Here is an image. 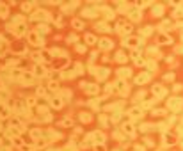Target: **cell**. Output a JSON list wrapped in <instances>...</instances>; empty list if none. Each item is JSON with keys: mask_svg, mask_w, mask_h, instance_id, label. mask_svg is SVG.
<instances>
[{"mask_svg": "<svg viewBox=\"0 0 183 151\" xmlns=\"http://www.w3.org/2000/svg\"><path fill=\"white\" fill-rule=\"evenodd\" d=\"M96 29H101V30H109V25H107V23H100V25H96Z\"/></svg>", "mask_w": 183, "mask_h": 151, "instance_id": "obj_52", "label": "cell"}, {"mask_svg": "<svg viewBox=\"0 0 183 151\" xmlns=\"http://www.w3.org/2000/svg\"><path fill=\"white\" fill-rule=\"evenodd\" d=\"M116 61H117V62H121V64H125V62L128 61V55H125L123 52H119V53H116Z\"/></svg>", "mask_w": 183, "mask_h": 151, "instance_id": "obj_33", "label": "cell"}, {"mask_svg": "<svg viewBox=\"0 0 183 151\" xmlns=\"http://www.w3.org/2000/svg\"><path fill=\"white\" fill-rule=\"evenodd\" d=\"M27 41L32 44V46H39V48L45 46V39L37 34V30H28L27 32Z\"/></svg>", "mask_w": 183, "mask_h": 151, "instance_id": "obj_1", "label": "cell"}, {"mask_svg": "<svg viewBox=\"0 0 183 151\" xmlns=\"http://www.w3.org/2000/svg\"><path fill=\"white\" fill-rule=\"evenodd\" d=\"M85 93L89 94V96H96V94L100 93V86H98V84H87Z\"/></svg>", "mask_w": 183, "mask_h": 151, "instance_id": "obj_23", "label": "cell"}, {"mask_svg": "<svg viewBox=\"0 0 183 151\" xmlns=\"http://www.w3.org/2000/svg\"><path fill=\"white\" fill-rule=\"evenodd\" d=\"M11 128H14L16 132L23 130V123L20 121V117H11Z\"/></svg>", "mask_w": 183, "mask_h": 151, "instance_id": "obj_24", "label": "cell"}, {"mask_svg": "<svg viewBox=\"0 0 183 151\" xmlns=\"http://www.w3.org/2000/svg\"><path fill=\"white\" fill-rule=\"evenodd\" d=\"M7 30H13L14 32V36H25V34H27L28 32V29H27V23H20V25H13V27H11V25H7Z\"/></svg>", "mask_w": 183, "mask_h": 151, "instance_id": "obj_6", "label": "cell"}, {"mask_svg": "<svg viewBox=\"0 0 183 151\" xmlns=\"http://www.w3.org/2000/svg\"><path fill=\"white\" fill-rule=\"evenodd\" d=\"M36 2H25V4H23V6H21V9H23V11H25V13H28V11H30V9H32V6H34Z\"/></svg>", "mask_w": 183, "mask_h": 151, "instance_id": "obj_42", "label": "cell"}, {"mask_svg": "<svg viewBox=\"0 0 183 151\" xmlns=\"http://www.w3.org/2000/svg\"><path fill=\"white\" fill-rule=\"evenodd\" d=\"M117 77H119V80H126L132 77V69L130 68H121V69H117Z\"/></svg>", "mask_w": 183, "mask_h": 151, "instance_id": "obj_22", "label": "cell"}, {"mask_svg": "<svg viewBox=\"0 0 183 151\" xmlns=\"http://www.w3.org/2000/svg\"><path fill=\"white\" fill-rule=\"evenodd\" d=\"M71 25H73V29H75V30H82L85 27V22H84V20H80V18H73Z\"/></svg>", "mask_w": 183, "mask_h": 151, "instance_id": "obj_25", "label": "cell"}, {"mask_svg": "<svg viewBox=\"0 0 183 151\" xmlns=\"http://www.w3.org/2000/svg\"><path fill=\"white\" fill-rule=\"evenodd\" d=\"M114 86H116V89H117V93H119L121 96H128V94H130V86H128L126 80H117Z\"/></svg>", "mask_w": 183, "mask_h": 151, "instance_id": "obj_7", "label": "cell"}, {"mask_svg": "<svg viewBox=\"0 0 183 151\" xmlns=\"http://www.w3.org/2000/svg\"><path fill=\"white\" fill-rule=\"evenodd\" d=\"M71 96H73V94H71V91H62V100L66 101V100H71Z\"/></svg>", "mask_w": 183, "mask_h": 151, "instance_id": "obj_46", "label": "cell"}, {"mask_svg": "<svg viewBox=\"0 0 183 151\" xmlns=\"http://www.w3.org/2000/svg\"><path fill=\"white\" fill-rule=\"evenodd\" d=\"M48 89L50 91H53V93H59V91H61V86H59V82H55V80H50L48 82Z\"/></svg>", "mask_w": 183, "mask_h": 151, "instance_id": "obj_28", "label": "cell"}, {"mask_svg": "<svg viewBox=\"0 0 183 151\" xmlns=\"http://www.w3.org/2000/svg\"><path fill=\"white\" fill-rule=\"evenodd\" d=\"M164 80H169V82H172V80H174V73H165V75H164Z\"/></svg>", "mask_w": 183, "mask_h": 151, "instance_id": "obj_49", "label": "cell"}, {"mask_svg": "<svg viewBox=\"0 0 183 151\" xmlns=\"http://www.w3.org/2000/svg\"><path fill=\"white\" fill-rule=\"evenodd\" d=\"M48 103H50V107L55 108V110H61V108L66 105V101L62 100V96H61V94H57V96H53V98H50Z\"/></svg>", "mask_w": 183, "mask_h": 151, "instance_id": "obj_9", "label": "cell"}, {"mask_svg": "<svg viewBox=\"0 0 183 151\" xmlns=\"http://www.w3.org/2000/svg\"><path fill=\"white\" fill-rule=\"evenodd\" d=\"M85 50H87V48H85V44H84V46H82V44H77V52H80V53L84 52V53H85Z\"/></svg>", "mask_w": 183, "mask_h": 151, "instance_id": "obj_53", "label": "cell"}, {"mask_svg": "<svg viewBox=\"0 0 183 151\" xmlns=\"http://www.w3.org/2000/svg\"><path fill=\"white\" fill-rule=\"evenodd\" d=\"M46 144H48V141H46V139H39V141H36V146H37V148H46Z\"/></svg>", "mask_w": 183, "mask_h": 151, "instance_id": "obj_43", "label": "cell"}, {"mask_svg": "<svg viewBox=\"0 0 183 151\" xmlns=\"http://www.w3.org/2000/svg\"><path fill=\"white\" fill-rule=\"evenodd\" d=\"M36 94H37V96H45V94H46V89H45V87H37V89H36Z\"/></svg>", "mask_w": 183, "mask_h": 151, "instance_id": "obj_47", "label": "cell"}, {"mask_svg": "<svg viewBox=\"0 0 183 151\" xmlns=\"http://www.w3.org/2000/svg\"><path fill=\"white\" fill-rule=\"evenodd\" d=\"M151 93H153V96H155V100H156V98H164L165 94L169 93V89H165L162 84H155V86L151 87Z\"/></svg>", "mask_w": 183, "mask_h": 151, "instance_id": "obj_8", "label": "cell"}, {"mask_svg": "<svg viewBox=\"0 0 183 151\" xmlns=\"http://www.w3.org/2000/svg\"><path fill=\"white\" fill-rule=\"evenodd\" d=\"M30 137H32L34 141H39L41 137H45V132L39 130V128H32V130H30Z\"/></svg>", "mask_w": 183, "mask_h": 151, "instance_id": "obj_26", "label": "cell"}, {"mask_svg": "<svg viewBox=\"0 0 183 151\" xmlns=\"http://www.w3.org/2000/svg\"><path fill=\"white\" fill-rule=\"evenodd\" d=\"M135 151H146V148L142 144H135Z\"/></svg>", "mask_w": 183, "mask_h": 151, "instance_id": "obj_54", "label": "cell"}, {"mask_svg": "<svg viewBox=\"0 0 183 151\" xmlns=\"http://www.w3.org/2000/svg\"><path fill=\"white\" fill-rule=\"evenodd\" d=\"M172 91H181V86H180V84H176V86H174V89H172Z\"/></svg>", "mask_w": 183, "mask_h": 151, "instance_id": "obj_57", "label": "cell"}, {"mask_svg": "<svg viewBox=\"0 0 183 151\" xmlns=\"http://www.w3.org/2000/svg\"><path fill=\"white\" fill-rule=\"evenodd\" d=\"M107 73H109V69H101L100 71V80H107V77H109Z\"/></svg>", "mask_w": 183, "mask_h": 151, "instance_id": "obj_48", "label": "cell"}, {"mask_svg": "<svg viewBox=\"0 0 183 151\" xmlns=\"http://www.w3.org/2000/svg\"><path fill=\"white\" fill-rule=\"evenodd\" d=\"M174 25H172V22L171 20H164L162 22V25H160V29H162V32H165V30H169V29H172Z\"/></svg>", "mask_w": 183, "mask_h": 151, "instance_id": "obj_32", "label": "cell"}, {"mask_svg": "<svg viewBox=\"0 0 183 151\" xmlns=\"http://www.w3.org/2000/svg\"><path fill=\"white\" fill-rule=\"evenodd\" d=\"M84 41H85V46H92V44L98 43V37L92 32H87V34H84Z\"/></svg>", "mask_w": 183, "mask_h": 151, "instance_id": "obj_19", "label": "cell"}, {"mask_svg": "<svg viewBox=\"0 0 183 151\" xmlns=\"http://www.w3.org/2000/svg\"><path fill=\"white\" fill-rule=\"evenodd\" d=\"M155 103H156V100H144V101H142V105H141V107L144 108V110H146V108H151L153 105H155Z\"/></svg>", "mask_w": 183, "mask_h": 151, "instance_id": "obj_35", "label": "cell"}, {"mask_svg": "<svg viewBox=\"0 0 183 151\" xmlns=\"http://www.w3.org/2000/svg\"><path fill=\"white\" fill-rule=\"evenodd\" d=\"M121 132L125 133L126 137H134L135 135V126L132 121H125L123 124H121Z\"/></svg>", "mask_w": 183, "mask_h": 151, "instance_id": "obj_11", "label": "cell"}, {"mask_svg": "<svg viewBox=\"0 0 183 151\" xmlns=\"http://www.w3.org/2000/svg\"><path fill=\"white\" fill-rule=\"evenodd\" d=\"M92 117H91V114H84V112H80V121L82 123H89Z\"/></svg>", "mask_w": 183, "mask_h": 151, "instance_id": "obj_40", "label": "cell"}, {"mask_svg": "<svg viewBox=\"0 0 183 151\" xmlns=\"http://www.w3.org/2000/svg\"><path fill=\"white\" fill-rule=\"evenodd\" d=\"M7 96H9V94H7L6 91H0V101H2V103H4V100H7Z\"/></svg>", "mask_w": 183, "mask_h": 151, "instance_id": "obj_51", "label": "cell"}, {"mask_svg": "<svg viewBox=\"0 0 183 151\" xmlns=\"http://www.w3.org/2000/svg\"><path fill=\"white\" fill-rule=\"evenodd\" d=\"M167 108L172 110V112H180V110H183V98H180V96H172V98H169V100H167Z\"/></svg>", "mask_w": 183, "mask_h": 151, "instance_id": "obj_4", "label": "cell"}, {"mask_svg": "<svg viewBox=\"0 0 183 151\" xmlns=\"http://www.w3.org/2000/svg\"><path fill=\"white\" fill-rule=\"evenodd\" d=\"M156 43L158 44H167V43H172V37L169 36V34H167V32H160V34H158V37H156Z\"/></svg>", "mask_w": 183, "mask_h": 151, "instance_id": "obj_17", "label": "cell"}, {"mask_svg": "<svg viewBox=\"0 0 183 151\" xmlns=\"http://www.w3.org/2000/svg\"><path fill=\"white\" fill-rule=\"evenodd\" d=\"M61 124H62V126H73V119H68V117H66V119H62V123H61Z\"/></svg>", "mask_w": 183, "mask_h": 151, "instance_id": "obj_45", "label": "cell"}, {"mask_svg": "<svg viewBox=\"0 0 183 151\" xmlns=\"http://www.w3.org/2000/svg\"><path fill=\"white\" fill-rule=\"evenodd\" d=\"M98 44L101 50H112L114 48V41H110L109 37H103V39H98Z\"/></svg>", "mask_w": 183, "mask_h": 151, "instance_id": "obj_16", "label": "cell"}, {"mask_svg": "<svg viewBox=\"0 0 183 151\" xmlns=\"http://www.w3.org/2000/svg\"><path fill=\"white\" fill-rule=\"evenodd\" d=\"M128 16H130L132 22H141L142 20V11L139 7H132L130 11H128Z\"/></svg>", "mask_w": 183, "mask_h": 151, "instance_id": "obj_13", "label": "cell"}, {"mask_svg": "<svg viewBox=\"0 0 183 151\" xmlns=\"http://www.w3.org/2000/svg\"><path fill=\"white\" fill-rule=\"evenodd\" d=\"M153 30H155V29H153L151 25H148V27H144V29L141 30V36L142 37H149L151 34H153Z\"/></svg>", "mask_w": 183, "mask_h": 151, "instance_id": "obj_31", "label": "cell"}, {"mask_svg": "<svg viewBox=\"0 0 183 151\" xmlns=\"http://www.w3.org/2000/svg\"><path fill=\"white\" fill-rule=\"evenodd\" d=\"M32 75H34L36 78H45L46 75H48V69L41 64H34V69H32Z\"/></svg>", "mask_w": 183, "mask_h": 151, "instance_id": "obj_12", "label": "cell"}, {"mask_svg": "<svg viewBox=\"0 0 183 151\" xmlns=\"http://www.w3.org/2000/svg\"><path fill=\"white\" fill-rule=\"evenodd\" d=\"M155 114H158V115H160V114H165V110H158V108L155 110V108H153V115H155Z\"/></svg>", "mask_w": 183, "mask_h": 151, "instance_id": "obj_56", "label": "cell"}, {"mask_svg": "<svg viewBox=\"0 0 183 151\" xmlns=\"http://www.w3.org/2000/svg\"><path fill=\"white\" fill-rule=\"evenodd\" d=\"M84 66L80 64V62H75V75H77V77H80V75H84Z\"/></svg>", "mask_w": 183, "mask_h": 151, "instance_id": "obj_34", "label": "cell"}, {"mask_svg": "<svg viewBox=\"0 0 183 151\" xmlns=\"http://www.w3.org/2000/svg\"><path fill=\"white\" fill-rule=\"evenodd\" d=\"M151 11H153V15H156V16H162L164 7H162V6H155V7L151 9Z\"/></svg>", "mask_w": 183, "mask_h": 151, "instance_id": "obj_41", "label": "cell"}, {"mask_svg": "<svg viewBox=\"0 0 183 151\" xmlns=\"http://www.w3.org/2000/svg\"><path fill=\"white\" fill-rule=\"evenodd\" d=\"M116 30L119 34H130V32H134V23L126 22L125 18H121L119 22H117V25H116Z\"/></svg>", "mask_w": 183, "mask_h": 151, "instance_id": "obj_2", "label": "cell"}, {"mask_svg": "<svg viewBox=\"0 0 183 151\" xmlns=\"http://www.w3.org/2000/svg\"><path fill=\"white\" fill-rule=\"evenodd\" d=\"M23 103H25L28 108L36 107V105H37V98H34V96H28V98H25V101H23Z\"/></svg>", "mask_w": 183, "mask_h": 151, "instance_id": "obj_30", "label": "cell"}, {"mask_svg": "<svg viewBox=\"0 0 183 151\" xmlns=\"http://www.w3.org/2000/svg\"><path fill=\"white\" fill-rule=\"evenodd\" d=\"M176 135L174 133H171V132H164V146H172V144H176Z\"/></svg>", "mask_w": 183, "mask_h": 151, "instance_id": "obj_15", "label": "cell"}, {"mask_svg": "<svg viewBox=\"0 0 183 151\" xmlns=\"http://www.w3.org/2000/svg\"><path fill=\"white\" fill-rule=\"evenodd\" d=\"M144 114H146V110L142 107H139V105H134V107L128 110V115L134 117V119H141V117H144Z\"/></svg>", "mask_w": 183, "mask_h": 151, "instance_id": "obj_10", "label": "cell"}, {"mask_svg": "<svg viewBox=\"0 0 183 151\" xmlns=\"http://www.w3.org/2000/svg\"><path fill=\"white\" fill-rule=\"evenodd\" d=\"M89 107H91V108H100V107H101V101L96 100V98H92V100L89 101Z\"/></svg>", "mask_w": 183, "mask_h": 151, "instance_id": "obj_38", "label": "cell"}, {"mask_svg": "<svg viewBox=\"0 0 183 151\" xmlns=\"http://www.w3.org/2000/svg\"><path fill=\"white\" fill-rule=\"evenodd\" d=\"M107 117H109V115H105V114L100 115V123H101L103 126H107V124H109V119H107Z\"/></svg>", "mask_w": 183, "mask_h": 151, "instance_id": "obj_44", "label": "cell"}, {"mask_svg": "<svg viewBox=\"0 0 183 151\" xmlns=\"http://www.w3.org/2000/svg\"><path fill=\"white\" fill-rule=\"evenodd\" d=\"M30 20L32 22H37V23H46V20H50V15L46 11H34L30 15Z\"/></svg>", "mask_w": 183, "mask_h": 151, "instance_id": "obj_5", "label": "cell"}, {"mask_svg": "<svg viewBox=\"0 0 183 151\" xmlns=\"http://www.w3.org/2000/svg\"><path fill=\"white\" fill-rule=\"evenodd\" d=\"M11 144H14V146H16V148H21V146H25V144H23V141H21L20 137L16 135V137H13V139H11Z\"/></svg>", "mask_w": 183, "mask_h": 151, "instance_id": "obj_36", "label": "cell"}, {"mask_svg": "<svg viewBox=\"0 0 183 151\" xmlns=\"http://www.w3.org/2000/svg\"><path fill=\"white\" fill-rule=\"evenodd\" d=\"M123 44L128 46V48H142V44H144V39L142 37H134V36H128L123 39Z\"/></svg>", "mask_w": 183, "mask_h": 151, "instance_id": "obj_3", "label": "cell"}, {"mask_svg": "<svg viewBox=\"0 0 183 151\" xmlns=\"http://www.w3.org/2000/svg\"><path fill=\"white\" fill-rule=\"evenodd\" d=\"M149 80H151V73L144 71V73H141V75L135 77V84H137V86H142V84H146V82H149Z\"/></svg>", "mask_w": 183, "mask_h": 151, "instance_id": "obj_14", "label": "cell"}, {"mask_svg": "<svg viewBox=\"0 0 183 151\" xmlns=\"http://www.w3.org/2000/svg\"><path fill=\"white\" fill-rule=\"evenodd\" d=\"M94 151H107L105 144H96V146H94Z\"/></svg>", "mask_w": 183, "mask_h": 151, "instance_id": "obj_50", "label": "cell"}, {"mask_svg": "<svg viewBox=\"0 0 183 151\" xmlns=\"http://www.w3.org/2000/svg\"><path fill=\"white\" fill-rule=\"evenodd\" d=\"M146 66H148L149 71H156V69H158V64L153 62V61H146Z\"/></svg>", "mask_w": 183, "mask_h": 151, "instance_id": "obj_37", "label": "cell"}, {"mask_svg": "<svg viewBox=\"0 0 183 151\" xmlns=\"http://www.w3.org/2000/svg\"><path fill=\"white\" fill-rule=\"evenodd\" d=\"M75 41H77V36H73V34L68 36V43H75Z\"/></svg>", "mask_w": 183, "mask_h": 151, "instance_id": "obj_55", "label": "cell"}, {"mask_svg": "<svg viewBox=\"0 0 183 151\" xmlns=\"http://www.w3.org/2000/svg\"><path fill=\"white\" fill-rule=\"evenodd\" d=\"M20 82H21V84H27V86H30V84H34V82H36V77L32 75V73L25 71V73H23V77L20 78Z\"/></svg>", "mask_w": 183, "mask_h": 151, "instance_id": "obj_21", "label": "cell"}, {"mask_svg": "<svg viewBox=\"0 0 183 151\" xmlns=\"http://www.w3.org/2000/svg\"><path fill=\"white\" fill-rule=\"evenodd\" d=\"M50 32V25H46V23H39V25H37V34H39V36H45V34H48Z\"/></svg>", "mask_w": 183, "mask_h": 151, "instance_id": "obj_27", "label": "cell"}, {"mask_svg": "<svg viewBox=\"0 0 183 151\" xmlns=\"http://www.w3.org/2000/svg\"><path fill=\"white\" fill-rule=\"evenodd\" d=\"M7 15H9V7H7V4L0 2V18H7Z\"/></svg>", "mask_w": 183, "mask_h": 151, "instance_id": "obj_29", "label": "cell"}, {"mask_svg": "<svg viewBox=\"0 0 183 151\" xmlns=\"http://www.w3.org/2000/svg\"><path fill=\"white\" fill-rule=\"evenodd\" d=\"M7 117H11V108L7 103L0 101V119H7Z\"/></svg>", "mask_w": 183, "mask_h": 151, "instance_id": "obj_18", "label": "cell"}, {"mask_svg": "<svg viewBox=\"0 0 183 151\" xmlns=\"http://www.w3.org/2000/svg\"><path fill=\"white\" fill-rule=\"evenodd\" d=\"M13 52H16V53H25L27 48H25L23 44H16V46H13Z\"/></svg>", "mask_w": 183, "mask_h": 151, "instance_id": "obj_39", "label": "cell"}, {"mask_svg": "<svg viewBox=\"0 0 183 151\" xmlns=\"http://www.w3.org/2000/svg\"><path fill=\"white\" fill-rule=\"evenodd\" d=\"M23 69H21V68H13V69H9V77H11V78L13 80H20L21 77H23Z\"/></svg>", "mask_w": 183, "mask_h": 151, "instance_id": "obj_20", "label": "cell"}]
</instances>
